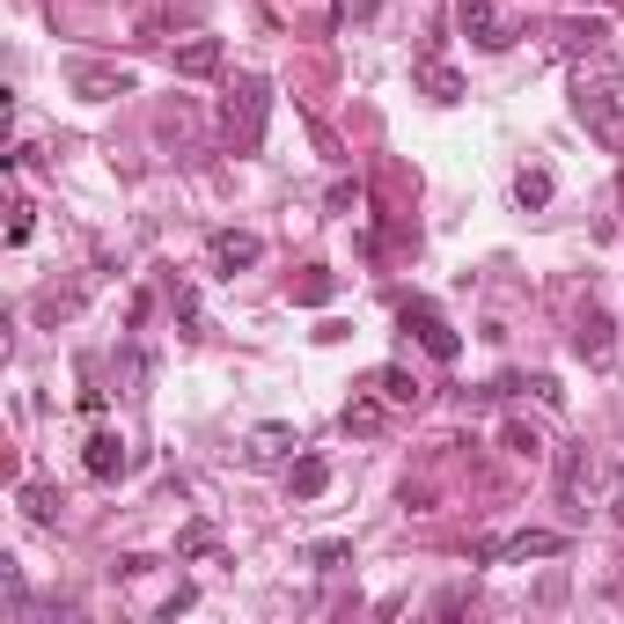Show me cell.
Returning a JSON list of instances; mask_svg holds the SVG:
<instances>
[{
    "mask_svg": "<svg viewBox=\"0 0 624 624\" xmlns=\"http://www.w3.org/2000/svg\"><path fill=\"white\" fill-rule=\"evenodd\" d=\"M206 552H214V529L192 522V529H184V558H206Z\"/></svg>",
    "mask_w": 624,
    "mask_h": 624,
    "instance_id": "7402d4cb",
    "label": "cell"
},
{
    "mask_svg": "<svg viewBox=\"0 0 624 624\" xmlns=\"http://www.w3.org/2000/svg\"><path fill=\"white\" fill-rule=\"evenodd\" d=\"M15 500H23V514H30V522H52V514H59V492H52V485H23Z\"/></svg>",
    "mask_w": 624,
    "mask_h": 624,
    "instance_id": "d6986e66",
    "label": "cell"
},
{
    "mask_svg": "<svg viewBox=\"0 0 624 624\" xmlns=\"http://www.w3.org/2000/svg\"><path fill=\"white\" fill-rule=\"evenodd\" d=\"M610 338H617V331H610V316L588 309V316L574 324V353H580V361H610Z\"/></svg>",
    "mask_w": 624,
    "mask_h": 624,
    "instance_id": "9c48e42d",
    "label": "cell"
},
{
    "mask_svg": "<svg viewBox=\"0 0 624 624\" xmlns=\"http://www.w3.org/2000/svg\"><path fill=\"white\" fill-rule=\"evenodd\" d=\"M566 552V536H552V529H522V536H485V544H470V566H500V558H558Z\"/></svg>",
    "mask_w": 624,
    "mask_h": 624,
    "instance_id": "7a4b0ae2",
    "label": "cell"
},
{
    "mask_svg": "<svg viewBox=\"0 0 624 624\" xmlns=\"http://www.w3.org/2000/svg\"><path fill=\"white\" fill-rule=\"evenodd\" d=\"M397 316H405V331H419V345H427L433 361H456V353H463V338L441 324V309H433V302H419V294H411Z\"/></svg>",
    "mask_w": 624,
    "mask_h": 624,
    "instance_id": "3957f363",
    "label": "cell"
},
{
    "mask_svg": "<svg viewBox=\"0 0 624 624\" xmlns=\"http://www.w3.org/2000/svg\"><path fill=\"white\" fill-rule=\"evenodd\" d=\"M463 37H470L478 52H507L514 45V23H507L492 0H463Z\"/></svg>",
    "mask_w": 624,
    "mask_h": 624,
    "instance_id": "5b68a950",
    "label": "cell"
},
{
    "mask_svg": "<svg viewBox=\"0 0 624 624\" xmlns=\"http://www.w3.org/2000/svg\"><path fill=\"white\" fill-rule=\"evenodd\" d=\"M177 59V73H220V37H192V45L169 52Z\"/></svg>",
    "mask_w": 624,
    "mask_h": 624,
    "instance_id": "4fadbf2b",
    "label": "cell"
},
{
    "mask_svg": "<svg viewBox=\"0 0 624 624\" xmlns=\"http://www.w3.org/2000/svg\"><path fill=\"white\" fill-rule=\"evenodd\" d=\"M324 485H331V463H324V456H294V470H287V492H294V500H316Z\"/></svg>",
    "mask_w": 624,
    "mask_h": 624,
    "instance_id": "7c38bea8",
    "label": "cell"
},
{
    "mask_svg": "<svg viewBox=\"0 0 624 624\" xmlns=\"http://www.w3.org/2000/svg\"><path fill=\"white\" fill-rule=\"evenodd\" d=\"M419 81H427L433 103H463V73H456V67H441V59H419Z\"/></svg>",
    "mask_w": 624,
    "mask_h": 624,
    "instance_id": "5bb4252c",
    "label": "cell"
},
{
    "mask_svg": "<svg viewBox=\"0 0 624 624\" xmlns=\"http://www.w3.org/2000/svg\"><path fill=\"white\" fill-rule=\"evenodd\" d=\"M574 111H580V125H595L602 140H617V97H610V81H588V73H580L574 81Z\"/></svg>",
    "mask_w": 624,
    "mask_h": 624,
    "instance_id": "8992f818",
    "label": "cell"
},
{
    "mask_svg": "<svg viewBox=\"0 0 624 624\" xmlns=\"http://www.w3.org/2000/svg\"><path fill=\"white\" fill-rule=\"evenodd\" d=\"M558 500L588 514V500H595V456L588 449H558Z\"/></svg>",
    "mask_w": 624,
    "mask_h": 624,
    "instance_id": "277c9868",
    "label": "cell"
},
{
    "mask_svg": "<svg viewBox=\"0 0 624 624\" xmlns=\"http://www.w3.org/2000/svg\"><path fill=\"white\" fill-rule=\"evenodd\" d=\"M375 397H383L389 411H411V405H419V397H427V389L411 383L405 367H383V375H375Z\"/></svg>",
    "mask_w": 624,
    "mask_h": 624,
    "instance_id": "8fae6325",
    "label": "cell"
},
{
    "mask_svg": "<svg viewBox=\"0 0 624 624\" xmlns=\"http://www.w3.org/2000/svg\"><path fill=\"white\" fill-rule=\"evenodd\" d=\"M287 449H302L294 427H258V433H250V463H280Z\"/></svg>",
    "mask_w": 624,
    "mask_h": 624,
    "instance_id": "2e32d148",
    "label": "cell"
},
{
    "mask_svg": "<svg viewBox=\"0 0 624 624\" xmlns=\"http://www.w3.org/2000/svg\"><path fill=\"white\" fill-rule=\"evenodd\" d=\"M383 397H353V405H345V433H375V427H383Z\"/></svg>",
    "mask_w": 624,
    "mask_h": 624,
    "instance_id": "ac0fdd59",
    "label": "cell"
},
{
    "mask_svg": "<svg viewBox=\"0 0 624 624\" xmlns=\"http://www.w3.org/2000/svg\"><path fill=\"white\" fill-rule=\"evenodd\" d=\"M345 558H353V544H316L309 566H324V574H331V566H345Z\"/></svg>",
    "mask_w": 624,
    "mask_h": 624,
    "instance_id": "603a6c76",
    "label": "cell"
},
{
    "mask_svg": "<svg viewBox=\"0 0 624 624\" xmlns=\"http://www.w3.org/2000/svg\"><path fill=\"white\" fill-rule=\"evenodd\" d=\"M507 449H514V456H544V427H529V419H507Z\"/></svg>",
    "mask_w": 624,
    "mask_h": 624,
    "instance_id": "44dd1931",
    "label": "cell"
},
{
    "mask_svg": "<svg viewBox=\"0 0 624 624\" xmlns=\"http://www.w3.org/2000/svg\"><path fill=\"white\" fill-rule=\"evenodd\" d=\"M602 37H610L602 15H588V23H580V15H574V23H558V45H566V52H602Z\"/></svg>",
    "mask_w": 624,
    "mask_h": 624,
    "instance_id": "9a60e30c",
    "label": "cell"
},
{
    "mask_svg": "<svg viewBox=\"0 0 624 624\" xmlns=\"http://www.w3.org/2000/svg\"><path fill=\"white\" fill-rule=\"evenodd\" d=\"M73 89H81V97H125L133 73L125 67H73Z\"/></svg>",
    "mask_w": 624,
    "mask_h": 624,
    "instance_id": "30bf717a",
    "label": "cell"
},
{
    "mask_svg": "<svg viewBox=\"0 0 624 624\" xmlns=\"http://www.w3.org/2000/svg\"><path fill=\"white\" fill-rule=\"evenodd\" d=\"M81 463H89V478H103V485L133 470V456H125V441H118V433H89V456H81Z\"/></svg>",
    "mask_w": 624,
    "mask_h": 624,
    "instance_id": "ba28073f",
    "label": "cell"
},
{
    "mask_svg": "<svg viewBox=\"0 0 624 624\" xmlns=\"http://www.w3.org/2000/svg\"><path fill=\"white\" fill-rule=\"evenodd\" d=\"M514 198H522V206H544V198H552V169H522V177H514Z\"/></svg>",
    "mask_w": 624,
    "mask_h": 624,
    "instance_id": "ffe728a7",
    "label": "cell"
},
{
    "mask_svg": "<svg viewBox=\"0 0 624 624\" xmlns=\"http://www.w3.org/2000/svg\"><path fill=\"white\" fill-rule=\"evenodd\" d=\"M264 118H272V81L264 73H236L228 97H220V140H228V155H258Z\"/></svg>",
    "mask_w": 624,
    "mask_h": 624,
    "instance_id": "6da1fadb",
    "label": "cell"
},
{
    "mask_svg": "<svg viewBox=\"0 0 624 624\" xmlns=\"http://www.w3.org/2000/svg\"><path fill=\"white\" fill-rule=\"evenodd\" d=\"M206 250H214V272H250V264L264 258V242L250 236V228H214Z\"/></svg>",
    "mask_w": 624,
    "mask_h": 624,
    "instance_id": "52a82bcc",
    "label": "cell"
},
{
    "mask_svg": "<svg viewBox=\"0 0 624 624\" xmlns=\"http://www.w3.org/2000/svg\"><path fill=\"white\" fill-rule=\"evenodd\" d=\"M30 236V198H15V206H8V242H23Z\"/></svg>",
    "mask_w": 624,
    "mask_h": 624,
    "instance_id": "cb8c5ba5",
    "label": "cell"
},
{
    "mask_svg": "<svg viewBox=\"0 0 624 624\" xmlns=\"http://www.w3.org/2000/svg\"><path fill=\"white\" fill-rule=\"evenodd\" d=\"M331 294H338V280H331V272H324V264H309V272L294 280V302H302V309H324Z\"/></svg>",
    "mask_w": 624,
    "mask_h": 624,
    "instance_id": "e0dca14e",
    "label": "cell"
}]
</instances>
